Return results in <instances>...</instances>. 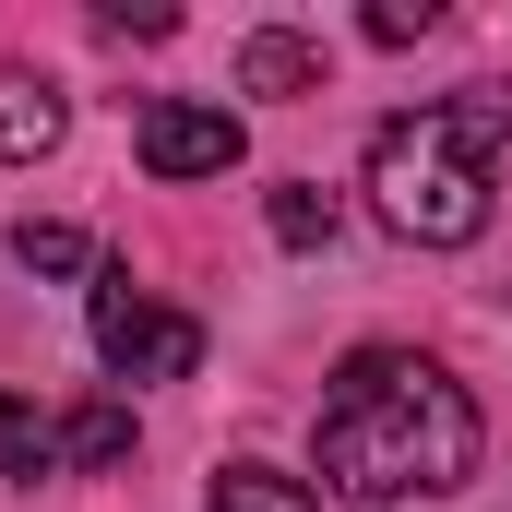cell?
Wrapping results in <instances>:
<instances>
[{"label": "cell", "instance_id": "7", "mask_svg": "<svg viewBox=\"0 0 512 512\" xmlns=\"http://www.w3.org/2000/svg\"><path fill=\"white\" fill-rule=\"evenodd\" d=\"M120 453H131V405H120V393H96V405L60 417V465H72V477H108Z\"/></svg>", "mask_w": 512, "mask_h": 512}, {"label": "cell", "instance_id": "5", "mask_svg": "<svg viewBox=\"0 0 512 512\" xmlns=\"http://www.w3.org/2000/svg\"><path fill=\"white\" fill-rule=\"evenodd\" d=\"M60 131H72V108H60V84H36V72H0V167L48 155Z\"/></svg>", "mask_w": 512, "mask_h": 512}, {"label": "cell", "instance_id": "4", "mask_svg": "<svg viewBox=\"0 0 512 512\" xmlns=\"http://www.w3.org/2000/svg\"><path fill=\"white\" fill-rule=\"evenodd\" d=\"M131 143H143V167H155V179H227L251 131H239V108H203V96H155Z\"/></svg>", "mask_w": 512, "mask_h": 512}, {"label": "cell", "instance_id": "8", "mask_svg": "<svg viewBox=\"0 0 512 512\" xmlns=\"http://www.w3.org/2000/svg\"><path fill=\"white\" fill-rule=\"evenodd\" d=\"M0 477H24V489H36V477H60V429H48L24 393H0Z\"/></svg>", "mask_w": 512, "mask_h": 512}, {"label": "cell", "instance_id": "10", "mask_svg": "<svg viewBox=\"0 0 512 512\" xmlns=\"http://www.w3.org/2000/svg\"><path fill=\"white\" fill-rule=\"evenodd\" d=\"M12 262H24V274H84V286H96V239H84V227H36V215H24V227H12Z\"/></svg>", "mask_w": 512, "mask_h": 512}, {"label": "cell", "instance_id": "12", "mask_svg": "<svg viewBox=\"0 0 512 512\" xmlns=\"http://www.w3.org/2000/svg\"><path fill=\"white\" fill-rule=\"evenodd\" d=\"M429 24H441V12H429V0H382V12H370V48H417V36H429Z\"/></svg>", "mask_w": 512, "mask_h": 512}, {"label": "cell", "instance_id": "2", "mask_svg": "<svg viewBox=\"0 0 512 512\" xmlns=\"http://www.w3.org/2000/svg\"><path fill=\"white\" fill-rule=\"evenodd\" d=\"M512 143V84H465L441 108H405L370 131V215L405 251H465L489 227V167Z\"/></svg>", "mask_w": 512, "mask_h": 512}, {"label": "cell", "instance_id": "11", "mask_svg": "<svg viewBox=\"0 0 512 512\" xmlns=\"http://www.w3.org/2000/svg\"><path fill=\"white\" fill-rule=\"evenodd\" d=\"M274 239H286V251H322V239H334V191L286 179V191H274Z\"/></svg>", "mask_w": 512, "mask_h": 512}, {"label": "cell", "instance_id": "1", "mask_svg": "<svg viewBox=\"0 0 512 512\" xmlns=\"http://www.w3.org/2000/svg\"><path fill=\"white\" fill-rule=\"evenodd\" d=\"M477 477V405L453 370L405 358V346H358L334 393H322V489L334 501H441Z\"/></svg>", "mask_w": 512, "mask_h": 512}, {"label": "cell", "instance_id": "6", "mask_svg": "<svg viewBox=\"0 0 512 512\" xmlns=\"http://www.w3.org/2000/svg\"><path fill=\"white\" fill-rule=\"evenodd\" d=\"M239 96H322V48L286 36V24H262L251 48H239Z\"/></svg>", "mask_w": 512, "mask_h": 512}, {"label": "cell", "instance_id": "9", "mask_svg": "<svg viewBox=\"0 0 512 512\" xmlns=\"http://www.w3.org/2000/svg\"><path fill=\"white\" fill-rule=\"evenodd\" d=\"M203 512H322V501H310L298 477H274V465H227V477H215V501H203Z\"/></svg>", "mask_w": 512, "mask_h": 512}, {"label": "cell", "instance_id": "3", "mask_svg": "<svg viewBox=\"0 0 512 512\" xmlns=\"http://www.w3.org/2000/svg\"><path fill=\"white\" fill-rule=\"evenodd\" d=\"M96 358L120 370V382H191L203 370V322L191 310H167V298H143L131 286V262H96Z\"/></svg>", "mask_w": 512, "mask_h": 512}]
</instances>
